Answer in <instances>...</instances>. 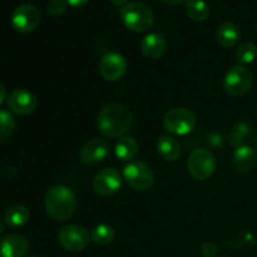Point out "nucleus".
<instances>
[{"label":"nucleus","instance_id":"nucleus-4","mask_svg":"<svg viewBox=\"0 0 257 257\" xmlns=\"http://www.w3.org/2000/svg\"><path fill=\"white\" fill-rule=\"evenodd\" d=\"M197 124V119L192 110L183 107L172 108L163 118V127L170 135L186 136L192 132Z\"/></svg>","mask_w":257,"mask_h":257},{"label":"nucleus","instance_id":"nucleus-7","mask_svg":"<svg viewBox=\"0 0 257 257\" xmlns=\"http://www.w3.org/2000/svg\"><path fill=\"white\" fill-rule=\"evenodd\" d=\"M123 177L125 182L136 191H147L155 183L153 171L147 163L141 161L130 162L123 168Z\"/></svg>","mask_w":257,"mask_h":257},{"label":"nucleus","instance_id":"nucleus-30","mask_svg":"<svg viewBox=\"0 0 257 257\" xmlns=\"http://www.w3.org/2000/svg\"><path fill=\"white\" fill-rule=\"evenodd\" d=\"M162 3H165V4H168V5H178L181 4V3L186 2V0H161Z\"/></svg>","mask_w":257,"mask_h":257},{"label":"nucleus","instance_id":"nucleus-16","mask_svg":"<svg viewBox=\"0 0 257 257\" xmlns=\"http://www.w3.org/2000/svg\"><path fill=\"white\" fill-rule=\"evenodd\" d=\"M257 155L250 146H241L233 153V167L237 172L247 173L256 167Z\"/></svg>","mask_w":257,"mask_h":257},{"label":"nucleus","instance_id":"nucleus-28","mask_svg":"<svg viewBox=\"0 0 257 257\" xmlns=\"http://www.w3.org/2000/svg\"><path fill=\"white\" fill-rule=\"evenodd\" d=\"M67 3L73 8H80L87 5L89 3V0H67Z\"/></svg>","mask_w":257,"mask_h":257},{"label":"nucleus","instance_id":"nucleus-1","mask_svg":"<svg viewBox=\"0 0 257 257\" xmlns=\"http://www.w3.org/2000/svg\"><path fill=\"white\" fill-rule=\"evenodd\" d=\"M135 123V114L122 103H110L98 114L97 125L105 138H119L130 132Z\"/></svg>","mask_w":257,"mask_h":257},{"label":"nucleus","instance_id":"nucleus-27","mask_svg":"<svg viewBox=\"0 0 257 257\" xmlns=\"http://www.w3.org/2000/svg\"><path fill=\"white\" fill-rule=\"evenodd\" d=\"M201 253L203 257H217L218 248L213 242H205L201 246Z\"/></svg>","mask_w":257,"mask_h":257},{"label":"nucleus","instance_id":"nucleus-35","mask_svg":"<svg viewBox=\"0 0 257 257\" xmlns=\"http://www.w3.org/2000/svg\"><path fill=\"white\" fill-rule=\"evenodd\" d=\"M256 29H257V22H256Z\"/></svg>","mask_w":257,"mask_h":257},{"label":"nucleus","instance_id":"nucleus-23","mask_svg":"<svg viewBox=\"0 0 257 257\" xmlns=\"http://www.w3.org/2000/svg\"><path fill=\"white\" fill-rule=\"evenodd\" d=\"M257 58V47L252 42L241 43L236 50V59L241 65L250 64Z\"/></svg>","mask_w":257,"mask_h":257},{"label":"nucleus","instance_id":"nucleus-25","mask_svg":"<svg viewBox=\"0 0 257 257\" xmlns=\"http://www.w3.org/2000/svg\"><path fill=\"white\" fill-rule=\"evenodd\" d=\"M67 0H50L47 5V12L52 17H58L67 10Z\"/></svg>","mask_w":257,"mask_h":257},{"label":"nucleus","instance_id":"nucleus-11","mask_svg":"<svg viewBox=\"0 0 257 257\" xmlns=\"http://www.w3.org/2000/svg\"><path fill=\"white\" fill-rule=\"evenodd\" d=\"M120 187H122V177L114 168H104L99 171L93 180V188L95 193L103 197L114 195Z\"/></svg>","mask_w":257,"mask_h":257},{"label":"nucleus","instance_id":"nucleus-21","mask_svg":"<svg viewBox=\"0 0 257 257\" xmlns=\"http://www.w3.org/2000/svg\"><path fill=\"white\" fill-rule=\"evenodd\" d=\"M186 14L193 22H203L210 15V8L205 0H187Z\"/></svg>","mask_w":257,"mask_h":257},{"label":"nucleus","instance_id":"nucleus-38","mask_svg":"<svg viewBox=\"0 0 257 257\" xmlns=\"http://www.w3.org/2000/svg\"><path fill=\"white\" fill-rule=\"evenodd\" d=\"M221 257H223V256H221Z\"/></svg>","mask_w":257,"mask_h":257},{"label":"nucleus","instance_id":"nucleus-36","mask_svg":"<svg viewBox=\"0 0 257 257\" xmlns=\"http://www.w3.org/2000/svg\"><path fill=\"white\" fill-rule=\"evenodd\" d=\"M256 117H257V109H256Z\"/></svg>","mask_w":257,"mask_h":257},{"label":"nucleus","instance_id":"nucleus-10","mask_svg":"<svg viewBox=\"0 0 257 257\" xmlns=\"http://www.w3.org/2000/svg\"><path fill=\"white\" fill-rule=\"evenodd\" d=\"M127 60L122 54L115 52L107 53L103 55L99 62V72L104 79L109 82H117L122 79L127 73Z\"/></svg>","mask_w":257,"mask_h":257},{"label":"nucleus","instance_id":"nucleus-8","mask_svg":"<svg viewBox=\"0 0 257 257\" xmlns=\"http://www.w3.org/2000/svg\"><path fill=\"white\" fill-rule=\"evenodd\" d=\"M58 240L64 250L70 252H80L89 245L90 235L83 226L68 225L60 230Z\"/></svg>","mask_w":257,"mask_h":257},{"label":"nucleus","instance_id":"nucleus-15","mask_svg":"<svg viewBox=\"0 0 257 257\" xmlns=\"http://www.w3.org/2000/svg\"><path fill=\"white\" fill-rule=\"evenodd\" d=\"M167 49L165 38L158 33H151L146 35L141 42V52L148 59H160Z\"/></svg>","mask_w":257,"mask_h":257},{"label":"nucleus","instance_id":"nucleus-9","mask_svg":"<svg viewBox=\"0 0 257 257\" xmlns=\"http://www.w3.org/2000/svg\"><path fill=\"white\" fill-rule=\"evenodd\" d=\"M40 12L37 7L32 4L19 5L12 14V25L17 32L30 33L40 23Z\"/></svg>","mask_w":257,"mask_h":257},{"label":"nucleus","instance_id":"nucleus-22","mask_svg":"<svg viewBox=\"0 0 257 257\" xmlns=\"http://www.w3.org/2000/svg\"><path fill=\"white\" fill-rule=\"evenodd\" d=\"M90 240L98 246H107L114 240V230L107 223L97 225L90 232Z\"/></svg>","mask_w":257,"mask_h":257},{"label":"nucleus","instance_id":"nucleus-17","mask_svg":"<svg viewBox=\"0 0 257 257\" xmlns=\"http://www.w3.org/2000/svg\"><path fill=\"white\" fill-rule=\"evenodd\" d=\"M241 32L237 25L232 22H223L218 25L217 32H216V39L218 44L223 48H233L240 42Z\"/></svg>","mask_w":257,"mask_h":257},{"label":"nucleus","instance_id":"nucleus-6","mask_svg":"<svg viewBox=\"0 0 257 257\" xmlns=\"http://www.w3.org/2000/svg\"><path fill=\"white\" fill-rule=\"evenodd\" d=\"M252 73L245 65H235L223 78V89L231 97H242L252 87Z\"/></svg>","mask_w":257,"mask_h":257},{"label":"nucleus","instance_id":"nucleus-20","mask_svg":"<svg viewBox=\"0 0 257 257\" xmlns=\"http://www.w3.org/2000/svg\"><path fill=\"white\" fill-rule=\"evenodd\" d=\"M30 213L25 206L14 205L5 212V223L10 227H22L29 221Z\"/></svg>","mask_w":257,"mask_h":257},{"label":"nucleus","instance_id":"nucleus-31","mask_svg":"<svg viewBox=\"0 0 257 257\" xmlns=\"http://www.w3.org/2000/svg\"><path fill=\"white\" fill-rule=\"evenodd\" d=\"M128 0H110L113 5H117V7H120V5H124Z\"/></svg>","mask_w":257,"mask_h":257},{"label":"nucleus","instance_id":"nucleus-18","mask_svg":"<svg viewBox=\"0 0 257 257\" xmlns=\"http://www.w3.org/2000/svg\"><path fill=\"white\" fill-rule=\"evenodd\" d=\"M158 155L167 162H175L181 155V145L171 136H161L157 141Z\"/></svg>","mask_w":257,"mask_h":257},{"label":"nucleus","instance_id":"nucleus-33","mask_svg":"<svg viewBox=\"0 0 257 257\" xmlns=\"http://www.w3.org/2000/svg\"><path fill=\"white\" fill-rule=\"evenodd\" d=\"M29 257H40V256H35V255H34V256H29Z\"/></svg>","mask_w":257,"mask_h":257},{"label":"nucleus","instance_id":"nucleus-2","mask_svg":"<svg viewBox=\"0 0 257 257\" xmlns=\"http://www.w3.org/2000/svg\"><path fill=\"white\" fill-rule=\"evenodd\" d=\"M77 196L72 188L63 185L49 188L44 198L45 211L52 220L57 222L69 220L77 208Z\"/></svg>","mask_w":257,"mask_h":257},{"label":"nucleus","instance_id":"nucleus-37","mask_svg":"<svg viewBox=\"0 0 257 257\" xmlns=\"http://www.w3.org/2000/svg\"><path fill=\"white\" fill-rule=\"evenodd\" d=\"M256 257H257V253H256Z\"/></svg>","mask_w":257,"mask_h":257},{"label":"nucleus","instance_id":"nucleus-24","mask_svg":"<svg viewBox=\"0 0 257 257\" xmlns=\"http://www.w3.org/2000/svg\"><path fill=\"white\" fill-rule=\"evenodd\" d=\"M15 131L14 117L8 110L0 109V142L8 140Z\"/></svg>","mask_w":257,"mask_h":257},{"label":"nucleus","instance_id":"nucleus-3","mask_svg":"<svg viewBox=\"0 0 257 257\" xmlns=\"http://www.w3.org/2000/svg\"><path fill=\"white\" fill-rule=\"evenodd\" d=\"M119 17L125 28L135 33H145L155 23L153 10L147 4L133 2L120 8Z\"/></svg>","mask_w":257,"mask_h":257},{"label":"nucleus","instance_id":"nucleus-5","mask_svg":"<svg viewBox=\"0 0 257 257\" xmlns=\"http://www.w3.org/2000/svg\"><path fill=\"white\" fill-rule=\"evenodd\" d=\"M187 170L195 180H208L216 170L215 156L207 148H196L187 160Z\"/></svg>","mask_w":257,"mask_h":257},{"label":"nucleus","instance_id":"nucleus-14","mask_svg":"<svg viewBox=\"0 0 257 257\" xmlns=\"http://www.w3.org/2000/svg\"><path fill=\"white\" fill-rule=\"evenodd\" d=\"M29 250V241L19 233L5 236L0 242L2 257H23Z\"/></svg>","mask_w":257,"mask_h":257},{"label":"nucleus","instance_id":"nucleus-19","mask_svg":"<svg viewBox=\"0 0 257 257\" xmlns=\"http://www.w3.org/2000/svg\"><path fill=\"white\" fill-rule=\"evenodd\" d=\"M114 151L120 161H131L140 152V143L133 137H122L115 145Z\"/></svg>","mask_w":257,"mask_h":257},{"label":"nucleus","instance_id":"nucleus-12","mask_svg":"<svg viewBox=\"0 0 257 257\" xmlns=\"http://www.w3.org/2000/svg\"><path fill=\"white\" fill-rule=\"evenodd\" d=\"M109 155V143L102 138H92L82 146L79 158L84 165H98Z\"/></svg>","mask_w":257,"mask_h":257},{"label":"nucleus","instance_id":"nucleus-13","mask_svg":"<svg viewBox=\"0 0 257 257\" xmlns=\"http://www.w3.org/2000/svg\"><path fill=\"white\" fill-rule=\"evenodd\" d=\"M8 107L18 115H28L38 107V99L34 93L25 89H17L8 97Z\"/></svg>","mask_w":257,"mask_h":257},{"label":"nucleus","instance_id":"nucleus-34","mask_svg":"<svg viewBox=\"0 0 257 257\" xmlns=\"http://www.w3.org/2000/svg\"><path fill=\"white\" fill-rule=\"evenodd\" d=\"M256 148H257V140H256Z\"/></svg>","mask_w":257,"mask_h":257},{"label":"nucleus","instance_id":"nucleus-29","mask_svg":"<svg viewBox=\"0 0 257 257\" xmlns=\"http://www.w3.org/2000/svg\"><path fill=\"white\" fill-rule=\"evenodd\" d=\"M5 99H7V90L4 85L0 84V105L5 102Z\"/></svg>","mask_w":257,"mask_h":257},{"label":"nucleus","instance_id":"nucleus-26","mask_svg":"<svg viewBox=\"0 0 257 257\" xmlns=\"http://www.w3.org/2000/svg\"><path fill=\"white\" fill-rule=\"evenodd\" d=\"M241 127H242V125H240L238 128L233 130L232 132H231L230 137H228V142L231 143V146H233V147L236 148L243 146V141H245L246 137V133H243V130Z\"/></svg>","mask_w":257,"mask_h":257},{"label":"nucleus","instance_id":"nucleus-32","mask_svg":"<svg viewBox=\"0 0 257 257\" xmlns=\"http://www.w3.org/2000/svg\"><path fill=\"white\" fill-rule=\"evenodd\" d=\"M3 228H4V225H3V221L0 220V235H2L3 232Z\"/></svg>","mask_w":257,"mask_h":257}]
</instances>
